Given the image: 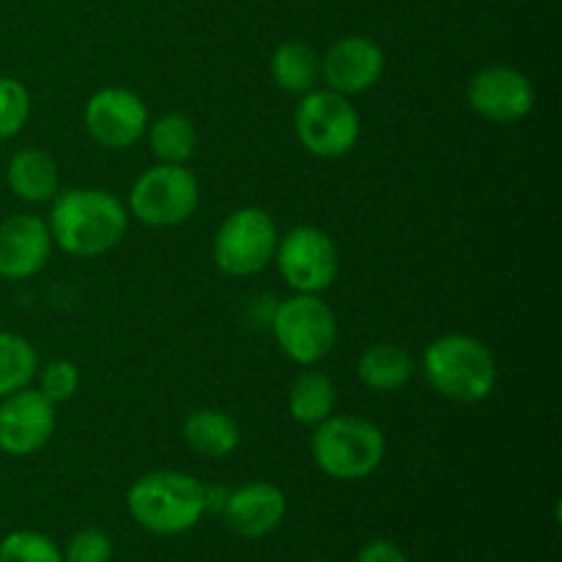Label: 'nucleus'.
<instances>
[{"instance_id":"obj_1","label":"nucleus","mask_w":562,"mask_h":562,"mask_svg":"<svg viewBox=\"0 0 562 562\" xmlns=\"http://www.w3.org/2000/svg\"><path fill=\"white\" fill-rule=\"evenodd\" d=\"M47 228L66 256L99 258L124 241L130 212L113 192L86 187L53 198Z\"/></svg>"},{"instance_id":"obj_2","label":"nucleus","mask_w":562,"mask_h":562,"mask_svg":"<svg viewBox=\"0 0 562 562\" xmlns=\"http://www.w3.org/2000/svg\"><path fill=\"white\" fill-rule=\"evenodd\" d=\"M420 368L428 387L456 404H481L497 390V357L472 335L450 333L431 340Z\"/></svg>"},{"instance_id":"obj_3","label":"nucleus","mask_w":562,"mask_h":562,"mask_svg":"<svg viewBox=\"0 0 562 562\" xmlns=\"http://www.w3.org/2000/svg\"><path fill=\"white\" fill-rule=\"evenodd\" d=\"M130 516L154 536L190 532L206 514V486L179 470H154L137 477L126 492Z\"/></svg>"},{"instance_id":"obj_4","label":"nucleus","mask_w":562,"mask_h":562,"mask_svg":"<svg viewBox=\"0 0 562 562\" xmlns=\"http://www.w3.org/2000/svg\"><path fill=\"white\" fill-rule=\"evenodd\" d=\"M311 456L333 481H362L382 467L387 439L382 428L366 417L333 415L313 431Z\"/></svg>"},{"instance_id":"obj_5","label":"nucleus","mask_w":562,"mask_h":562,"mask_svg":"<svg viewBox=\"0 0 562 562\" xmlns=\"http://www.w3.org/2000/svg\"><path fill=\"white\" fill-rule=\"evenodd\" d=\"M294 130L307 154L340 159L360 143L362 119L349 97L329 88H313L296 104Z\"/></svg>"},{"instance_id":"obj_6","label":"nucleus","mask_w":562,"mask_h":562,"mask_svg":"<svg viewBox=\"0 0 562 562\" xmlns=\"http://www.w3.org/2000/svg\"><path fill=\"white\" fill-rule=\"evenodd\" d=\"M201 187L187 165H154L143 170L130 190L126 212L151 228H176L195 214Z\"/></svg>"},{"instance_id":"obj_7","label":"nucleus","mask_w":562,"mask_h":562,"mask_svg":"<svg viewBox=\"0 0 562 562\" xmlns=\"http://www.w3.org/2000/svg\"><path fill=\"white\" fill-rule=\"evenodd\" d=\"M272 335L296 366H316L338 344V318L318 294H294L274 311Z\"/></svg>"},{"instance_id":"obj_8","label":"nucleus","mask_w":562,"mask_h":562,"mask_svg":"<svg viewBox=\"0 0 562 562\" xmlns=\"http://www.w3.org/2000/svg\"><path fill=\"white\" fill-rule=\"evenodd\" d=\"M278 239V223L267 209L241 206L217 228L214 263L228 278H252L274 261Z\"/></svg>"},{"instance_id":"obj_9","label":"nucleus","mask_w":562,"mask_h":562,"mask_svg":"<svg viewBox=\"0 0 562 562\" xmlns=\"http://www.w3.org/2000/svg\"><path fill=\"white\" fill-rule=\"evenodd\" d=\"M280 274L296 294H322L338 280L340 256L333 236L316 225H296L278 239Z\"/></svg>"},{"instance_id":"obj_10","label":"nucleus","mask_w":562,"mask_h":562,"mask_svg":"<svg viewBox=\"0 0 562 562\" xmlns=\"http://www.w3.org/2000/svg\"><path fill=\"white\" fill-rule=\"evenodd\" d=\"M467 104L492 124H516L536 108V88L525 71L508 64L483 66L467 82Z\"/></svg>"},{"instance_id":"obj_11","label":"nucleus","mask_w":562,"mask_h":562,"mask_svg":"<svg viewBox=\"0 0 562 562\" xmlns=\"http://www.w3.org/2000/svg\"><path fill=\"white\" fill-rule=\"evenodd\" d=\"M82 124L93 143L110 151H121L146 135L148 110L135 91L110 86L88 99L82 108Z\"/></svg>"},{"instance_id":"obj_12","label":"nucleus","mask_w":562,"mask_h":562,"mask_svg":"<svg viewBox=\"0 0 562 562\" xmlns=\"http://www.w3.org/2000/svg\"><path fill=\"white\" fill-rule=\"evenodd\" d=\"M55 404H49L38 390H20L0 401V453L27 459L36 456L53 439Z\"/></svg>"},{"instance_id":"obj_13","label":"nucleus","mask_w":562,"mask_h":562,"mask_svg":"<svg viewBox=\"0 0 562 562\" xmlns=\"http://www.w3.org/2000/svg\"><path fill=\"white\" fill-rule=\"evenodd\" d=\"M384 64V49L373 38L346 36L338 38L322 58V77L329 91L355 97L371 91L382 80Z\"/></svg>"},{"instance_id":"obj_14","label":"nucleus","mask_w":562,"mask_h":562,"mask_svg":"<svg viewBox=\"0 0 562 562\" xmlns=\"http://www.w3.org/2000/svg\"><path fill=\"white\" fill-rule=\"evenodd\" d=\"M53 252V236L44 220L11 214L0 223V278L27 280L38 274Z\"/></svg>"},{"instance_id":"obj_15","label":"nucleus","mask_w":562,"mask_h":562,"mask_svg":"<svg viewBox=\"0 0 562 562\" xmlns=\"http://www.w3.org/2000/svg\"><path fill=\"white\" fill-rule=\"evenodd\" d=\"M285 510H289L285 494L274 483L256 481L245 483L236 492H228L220 516L236 536L256 541V538L269 536L283 525Z\"/></svg>"},{"instance_id":"obj_16","label":"nucleus","mask_w":562,"mask_h":562,"mask_svg":"<svg viewBox=\"0 0 562 562\" xmlns=\"http://www.w3.org/2000/svg\"><path fill=\"white\" fill-rule=\"evenodd\" d=\"M5 184L25 203L53 201L60 190L58 162L53 154L42 151V148H22L9 159Z\"/></svg>"},{"instance_id":"obj_17","label":"nucleus","mask_w":562,"mask_h":562,"mask_svg":"<svg viewBox=\"0 0 562 562\" xmlns=\"http://www.w3.org/2000/svg\"><path fill=\"white\" fill-rule=\"evenodd\" d=\"M184 442L206 459H228L241 442L239 423L223 409H195L184 420Z\"/></svg>"},{"instance_id":"obj_18","label":"nucleus","mask_w":562,"mask_h":562,"mask_svg":"<svg viewBox=\"0 0 562 562\" xmlns=\"http://www.w3.org/2000/svg\"><path fill=\"white\" fill-rule=\"evenodd\" d=\"M417 366L406 349L395 344H373L357 360V376L373 393H398L415 376Z\"/></svg>"},{"instance_id":"obj_19","label":"nucleus","mask_w":562,"mask_h":562,"mask_svg":"<svg viewBox=\"0 0 562 562\" xmlns=\"http://www.w3.org/2000/svg\"><path fill=\"white\" fill-rule=\"evenodd\" d=\"M269 75L285 93L305 97L322 80V58L305 42H283L269 58Z\"/></svg>"},{"instance_id":"obj_20","label":"nucleus","mask_w":562,"mask_h":562,"mask_svg":"<svg viewBox=\"0 0 562 562\" xmlns=\"http://www.w3.org/2000/svg\"><path fill=\"white\" fill-rule=\"evenodd\" d=\"M335 404H338V393L327 373L322 371H305L294 379L289 390V415L294 417L300 426H313L333 417Z\"/></svg>"},{"instance_id":"obj_21","label":"nucleus","mask_w":562,"mask_h":562,"mask_svg":"<svg viewBox=\"0 0 562 562\" xmlns=\"http://www.w3.org/2000/svg\"><path fill=\"white\" fill-rule=\"evenodd\" d=\"M148 146L165 165H187L198 148V132L187 115L165 113L148 124Z\"/></svg>"},{"instance_id":"obj_22","label":"nucleus","mask_w":562,"mask_h":562,"mask_svg":"<svg viewBox=\"0 0 562 562\" xmlns=\"http://www.w3.org/2000/svg\"><path fill=\"white\" fill-rule=\"evenodd\" d=\"M38 373V355L27 338L0 333V398L31 387Z\"/></svg>"},{"instance_id":"obj_23","label":"nucleus","mask_w":562,"mask_h":562,"mask_svg":"<svg viewBox=\"0 0 562 562\" xmlns=\"http://www.w3.org/2000/svg\"><path fill=\"white\" fill-rule=\"evenodd\" d=\"M0 562H64V552L44 532L14 530L0 541Z\"/></svg>"},{"instance_id":"obj_24","label":"nucleus","mask_w":562,"mask_h":562,"mask_svg":"<svg viewBox=\"0 0 562 562\" xmlns=\"http://www.w3.org/2000/svg\"><path fill=\"white\" fill-rule=\"evenodd\" d=\"M31 115V93L14 77H0V140H9Z\"/></svg>"},{"instance_id":"obj_25","label":"nucleus","mask_w":562,"mask_h":562,"mask_svg":"<svg viewBox=\"0 0 562 562\" xmlns=\"http://www.w3.org/2000/svg\"><path fill=\"white\" fill-rule=\"evenodd\" d=\"M38 393L49 401V404H64V401L75 398L80 390V371L71 360H53L44 368H38Z\"/></svg>"},{"instance_id":"obj_26","label":"nucleus","mask_w":562,"mask_h":562,"mask_svg":"<svg viewBox=\"0 0 562 562\" xmlns=\"http://www.w3.org/2000/svg\"><path fill=\"white\" fill-rule=\"evenodd\" d=\"M113 560V541L99 527H86L75 532L66 543L64 562H110Z\"/></svg>"},{"instance_id":"obj_27","label":"nucleus","mask_w":562,"mask_h":562,"mask_svg":"<svg viewBox=\"0 0 562 562\" xmlns=\"http://www.w3.org/2000/svg\"><path fill=\"white\" fill-rule=\"evenodd\" d=\"M355 562H409L406 560L404 549L398 543L387 541V538H376V541H368L366 547L357 552Z\"/></svg>"},{"instance_id":"obj_28","label":"nucleus","mask_w":562,"mask_h":562,"mask_svg":"<svg viewBox=\"0 0 562 562\" xmlns=\"http://www.w3.org/2000/svg\"><path fill=\"white\" fill-rule=\"evenodd\" d=\"M313 562H324V560H313Z\"/></svg>"}]
</instances>
